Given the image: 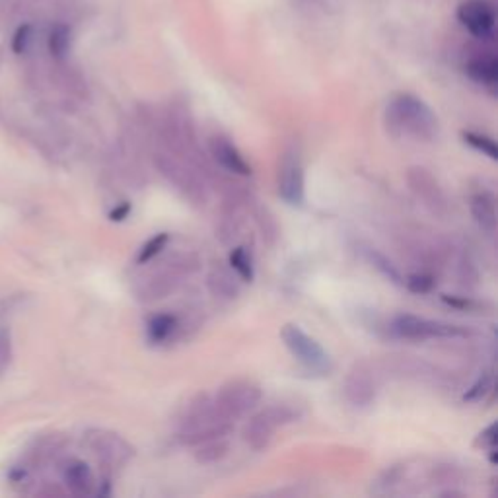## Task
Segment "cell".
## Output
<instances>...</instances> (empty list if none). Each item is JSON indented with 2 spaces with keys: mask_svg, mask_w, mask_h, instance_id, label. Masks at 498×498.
<instances>
[{
  "mask_svg": "<svg viewBox=\"0 0 498 498\" xmlns=\"http://www.w3.org/2000/svg\"><path fill=\"white\" fill-rule=\"evenodd\" d=\"M281 339L294 361L308 370L310 374L329 376L333 372V361L329 353L296 323H286L281 329Z\"/></svg>",
  "mask_w": 498,
  "mask_h": 498,
  "instance_id": "obj_4",
  "label": "cell"
},
{
  "mask_svg": "<svg viewBox=\"0 0 498 498\" xmlns=\"http://www.w3.org/2000/svg\"><path fill=\"white\" fill-rule=\"evenodd\" d=\"M208 150H211V156L220 168L234 173V176H241V178L251 176L249 162L243 158L238 146L232 143L230 138H226L223 135L211 136V141H208Z\"/></svg>",
  "mask_w": 498,
  "mask_h": 498,
  "instance_id": "obj_13",
  "label": "cell"
},
{
  "mask_svg": "<svg viewBox=\"0 0 498 498\" xmlns=\"http://www.w3.org/2000/svg\"><path fill=\"white\" fill-rule=\"evenodd\" d=\"M345 399L349 401L354 409H366L376 401V378L372 368L366 363H354L345 378L343 384Z\"/></svg>",
  "mask_w": 498,
  "mask_h": 498,
  "instance_id": "obj_12",
  "label": "cell"
},
{
  "mask_svg": "<svg viewBox=\"0 0 498 498\" xmlns=\"http://www.w3.org/2000/svg\"><path fill=\"white\" fill-rule=\"evenodd\" d=\"M31 43H33V26L30 24L20 26L13 38V51L18 55L26 53L31 48Z\"/></svg>",
  "mask_w": 498,
  "mask_h": 498,
  "instance_id": "obj_28",
  "label": "cell"
},
{
  "mask_svg": "<svg viewBox=\"0 0 498 498\" xmlns=\"http://www.w3.org/2000/svg\"><path fill=\"white\" fill-rule=\"evenodd\" d=\"M131 214V203L129 201H123L119 203L115 208H111L109 211V220L111 223H123V220Z\"/></svg>",
  "mask_w": 498,
  "mask_h": 498,
  "instance_id": "obj_32",
  "label": "cell"
},
{
  "mask_svg": "<svg viewBox=\"0 0 498 498\" xmlns=\"http://www.w3.org/2000/svg\"><path fill=\"white\" fill-rule=\"evenodd\" d=\"M463 71L481 86L494 88L498 83V59L493 51H479L466 61Z\"/></svg>",
  "mask_w": 498,
  "mask_h": 498,
  "instance_id": "obj_15",
  "label": "cell"
},
{
  "mask_svg": "<svg viewBox=\"0 0 498 498\" xmlns=\"http://www.w3.org/2000/svg\"><path fill=\"white\" fill-rule=\"evenodd\" d=\"M391 333L407 341H432V339H466L469 329L454 326L448 321L428 319L413 314H399L391 319Z\"/></svg>",
  "mask_w": 498,
  "mask_h": 498,
  "instance_id": "obj_6",
  "label": "cell"
},
{
  "mask_svg": "<svg viewBox=\"0 0 498 498\" xmlns=\"http://www.w3.org/2000/svg\"><path fill=\"white\" fill-rule=\"evenodd\" d=\"M256 216H258V224L263 232V238H267L269 241H273L276 238V234H279V228H276L275 218L267 213V208H261V211Z\"/></svg>",
  "mask_w": 498,
  "mask_h": 498,
  "instance_id": "obj_30",
  "label": "cell"
},
{
  "mask_svg": "<svg viewBox=\"0 0 498 498\" xmlns=\"http://www.w3.org/2000/svg\"><path fill=\"white\" fill-rule=\"evenodd\" d=\"M230 269L236 273L238 279L243 283H251L256 279V269H253V259L251 253L246 248H234L228 256Z\"/></svg>",
  "mask_w": 498,
  "mask_h": 498,
  "instance_id": "obj_22",
  "label": "cell"
},
{
  "mask_svg": "<svg viewBox=\"0 0 498 498\" xmlns=\"http://www.w3.org/2000/svg\"><path fill=\"white\" fill-rule=\"evenodd\" d=\"M388 131L398 138H413V141L431 143L438 136L440 123L436 113L426 101L415 94H396L384 111Z\"/></svg>",
  "mask_w": 498,
  "mask_h": 498,
  "instance_id": "obj_1",
  "label": "cell"
},
{
  "mask_svg": "<svg viewBox=\"0 0 498 498\" xmlns=\"http://www.w3.org/2000/svg\"><path fill=\"white\" fill-rule=\"evenodd\" d=\"M63 477L68 489L74 494L86 496L96 493V479L94 473H92L90 466L83 459H73L66 463V467L63 471Z\"/></svg>",
  "mask_w": 498,
  "mask_h": 498,
  "instance_id": "obj_17",
  "label": "cell"
},
{
  "mask_svg": "<svg viewBox=\"0 0 498 498\" xmlns=\"http://www.w3.org/2000/svg\"><path fill=\"white\" fill-rule=\"evenodd\" d=\"M195 459L197 463H203V466H211V463H218L223 461L228 451H230V442H228V436L224 438H214V440H208V442H203L199 446H195Z\"/></svg>",
  "mask_w": 498,
  "mask_h": 498,
  "instance_id": "obj_21",
  "label": "cell"
},
{
  "mask_svg": "<svg viewBox=\"0 0 498 498\" xmlns=\"http://www.w3.org/2000/svg\"><path fill=\"white\" fill-rule=\"evenodd\" d=\"M154 164L158 171L164 176L173 188L185 195L193 205H205L206 189L201 173L189 162L173 156L168 150H160L154 156Z\"/></svg>",
  "mask_w": 498,
  "mask_h": 498,
  "instance_id": "obj_7",
  "label": "cell"
},
{
  "mask_svg": "<svg viewBox=\"0 0 498 498\" xmlns=\"http://www.w3.org/2000/svg\"><path fill=\"white\" fill-rule=\"evenodd\" d=\"M494 388V376L493 372H485L475 384L466 391V396H463V401H483Z\"/></svg>",
  "mask_w": 498,
  "mask_h": 498,
  "instance_id": "obj_27",
  "label": "cell"
},
{
  "mask_svg": "<svg viewBox=\"0 0 498 498\" xmlns=\"http://www.w3.org/2000/svg\"><path fill=\"white\" fill-rule=\"evenodd\" d=\"M469 208H471V214L475 218V223H477L486 234L494 236L496 232V197L491 191H477L471 195L469 199Z\"/></svg>",
  "mask_w": 498,
  "mask_h": 498,
  "instance_id": "obj_16",
  "label": "cell"
},
{
  "mask_svg": "<svg viewBox=\"0 0 498 498\" xmlns=\"http://www.w3.org/2000/svg\"><path fill=\"white\" fill-rule=\"evenodd\" d=\"M13 363V339L8 331H0V368H6Z\"/></svg>",
  "mask_w": 498,
  "mask_h": 498,
  "instance_id": "obj_31",
  "label": "cell"
},
{
  "mask_svg": "<svg viewBox=\"0 0 498 498\" xmlns=\"http://www.w3.org/2000/svg\"><path fill=\"white\" fill-rule=\"evenodd\" d=\"M477 444L489 451L491 461L496 463V423H491L489 426L485 428V431L479 434L477 438Z\"/></svg>",
  "mask_w": 498,
  "mask_h": 498,
  "instance_id": "obj_29",
  "label": "cell"
},
{
  "mask_svg": "<svg viewBox=\"0 0 498 498\" xmlns=\"http://www.w3.org/2000/svg\"><path fill=\"white\" fill-rule=\"evenodd\" d=\"M442 300H444L448 306L458 308V310H471V308H475V302H471V300H466V298H456V296L444 294Z\"/></svg>",
  "mask_w": 498,
  "mask_h": 498,
  "instance_id": "obj_33",
  "label": "cell"
},
{
  "mask_svg": "<svg viewBox=\"0 0 498 498\" xmlns=\"http://www.w3.org/2000/svg\"><path fill=\"white\" fill-rule=\"evenodd\" d=\"M48 48L49 53L55 61H65L68 53H71L73 48V30L68 24H55L49 31V38H48Z\"/></svg>",
  "mask_w": 498,
  "mask_h": 498,
  "instance_id": "obj_20",
  "label": "cell"
},
{
  "mask_svg": "<svg viewBox=\"0 0 498 498\" xmlns=\"http://www.w3.org/2000/svg\"><path fill=\"white\" fill-rule=\"evenodd\" d=\"M366 259L380 275H384L388 281L396 283V284H403V275L398 269V265H393V261L388 256H384V253L376 251V249H368Z\"/></svg>",
  "mask_w": 498,
  "mask_h": 498,
  "instance_id": "obj_23",
  "label": "cell"
},
{
  "mask_svg": "<svg viewBox=\"0 0 498 498\" xmlns=\"http://www.w3.org/2000/svg\"><path fill=\"white\" fill-rule=\"evenodd\" d=\"M458 20L475 39L489 41L494 38L496 14L486 0H466L458 6Z\"/></svg>",
  "mask_w": 498,
  "mask_h": 498,
  "instance_id": "obj_11",
  "label": "cell"
},
{
  "mask_svg": "<svg viewBox=\"0 0 498 498\" xmlns=\"http://www.w3.org/2000/svg\"><path fill=\"white\" fill-rule=\"evenodd\" d=\"M407 181L411 185L413 193L419 197V199L428 206L432 208L434 213L446 211V197L444 191L440 189V185L436 178L426 168H411L407 171Z\"/></svg>",
  "mask_w": 498,
  "mask_h": 498,
  "instance_id": "obj_14",
  "label": "cell"
},
{
  "mask_svg": "<svg viewBox=\"0 0 498 498\" xmlns=\"http://www.w3.org/2000/svg\"><path fill=\"white\" fill-rule=\"evenodd\" d=\"M276 189H279L281 199L293 206H300L306 199V173L302 156H300L296 148L286 150L281 160Z\"/></svg>",
  "mask_w": 498,
  "mask_h": 498,
  "instance_id": "obj_9",
  "label": "cell"
},
{
  "mask_svg": "<svg viewBox=\"0 0 498 498\" xmlns=\"http://www.w3.org/2000/svg\"><path fill=\"white\" fill-rule=\"evenodd\" d=\"M88 446L108 469H119L127 466L135 454L133 446L119 434L109 431H94L88 434Z\"/></svg>",
  "mask_w": 498,
  "mask_h": 498,
  "instance_id": "obj_10",
  "label": "cell"
},
{
  "mask_svg": "<svg viewBox=\"0 0 498 498\" xmlns=\"http://www.w3.org/2000/svg\"><path fill=\"white\" fill-rule=\"evenodd\" d=\"M208 288L216 298H236L240 288L236 283V273L224 267H214L208 275Z\"/></svg>",
  "mask_w": 498,
  "mask_h": 498,
  "instance_id": "obj_19",
  "label": "cell"
},
{
  "mask_svg": "<svg viewBox=\"0 0 498 498\" xmlns=\"http://www.w3.org/2000/svg\"><path fill=\"white\" fill-rule=\"evenodd\" d=\"M197 261L191 256H178L171 261H164L162 267L148 273L143 279H138L135 284V296L141 302H154L176 293V288L181 284L185 275H191L197 271Z\"/></svg>",
  "mask_w": 498,
  "mask_h": 498,
  "instance_id": "obj_3",
  "label": "cell"
},
{
  "mask_svg": "<svg viewBox=\"0 0 498 498\" xmlns=\"http://www.w3.org/2000/svg\"><path fill=\"white\" fill-rule=\"evenodd\" d=\"M263 398L261 388L251 380H232L216 391L213 398L216 413L224 421L234 423L241 416H246L259 405Z\"/></svg>",
  "mask_w": 498,
  "mask_h": 498,
  "instance_id": "obj_8",
  "label": "cell"
},
{
  "mask_svg": "<svg viewBox=\"0 0 498 498\" xmlns=\"http://www.w3.org/2000/svg\"><path fill=\"white\" fill-rule=\"evenodd\" d=\"M179 331V318L176 314H154L146 323V337L153 345H162L170 341Z\"/></svg>",
  "mask_w": 498,
  "mask_h": 498,
  "instance_id": "obj_18",
  "label": "cell"
},
{
  "mask_svg": "<svg viewBox=\"0 0 498 498\" xmlns=\"http://www.w3.org/2000/svg\"><path fill=\"white\" fill-rule=\"evenodd\" d=\"M232 432V423L224 421L214 409L213 398L206 393L195 396L178 421V438L185 446H199L214 438H224Z\"/></svg>",
  "mask_w": 498,
  "mask_h": 498,
  "instance_id": "obj_2",
  "label": "cell"
},
{
  "mask_svg": "<svg viewBox=\"0 0 498 498\" xmlns=\"http://www.w3.org/2000/svg\"><path fill=\"white\" fill-rule=\"evenodd\" d=\"M300 419V411L293 405H269V407L261 409L248 421V424L243 426V442H246L251 450L261 451L267 448L275 432L279 428L293 424Z\"/></svg>",
  "mask_w": 498,
  "mask_h": 498,
  "instance_id": "obj_5",
  "label": "cell"
},
{
  "mask_svg": "<svg viewBox=\"0 0 498 498\" xmlns=\"http://www.w3.org/2000/svg\"><path fill=\"white\" fill-rule=\"evenodd\" d=\"M403 284L407 286V291L413 294H428L434 291L436 276L431 273H413L407 279H403Z\"/></svg>",
  "mask_w": 498,
  "mask_h": 498,
  "instance_id": "obj_26",
  "label": "cell"
},
{
  "mask_svg": "<svg viewBox=\"0 0 498 498\" xmlns=\"http://www.w3.org/2000/svg\"><path fill=\"white\" fill-rule=\"evenodd\" d=\"M461 138H463V143L477 150V153H481L483 156H489L491 160L498 158L496 143L493 141L491 136L481 135V133H475V131H463Z\"/></svg>",
  "mask_w": 498,
  "mask_h": 498,
  "instance_id": "obj_25",
  "label": "cell"
},
{
  "mask_svg": "<svg viewBox=\"0 0 498 498\" xmlns=\"http://www.w3.org/2000/svg\"><path fill=\"white\" fill-rule=\"evenodd\" d=\"M168 243H170L168 232H160V234L150 238L141 248V251H138L136 265H148L150 261H154L160 253L168 248Z\"/></svg>",
  "mask_w": 498,
  "mask_h": 498,
  "instance_id": "obj_24",
  "label": "cell"
}]
</instances>
